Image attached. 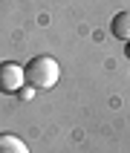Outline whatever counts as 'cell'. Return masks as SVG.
I'll return each instance as SVG.
<instances>
[{
    "label": "cell",
    "mask_w": 130,
    "mask_h": 153,
    "mask_svg": "<svg viewBox=\"0 0 130 153\" xmlns=\"http://www.w3.org/2000/svg\"><path fill=\"white\" fill-rule=\"evenodd\" d=\"M110 32H113V38H119V41L130 43V9H124V12H116V15H113Z\"/></svg>",
    "instance_id": "3"
},
{
    "label": "cell",
    "mask_w": 130,
    "mask_h": 153,
    "mask_svg": "<svg viewBox=\"0 0 130 153\" xmlns=\"http://www.w3.org/2000/svg\"><path fill=\"white\" fill-rule=\"evenodd\" d=\"M127 55H130V46H127Z\"/></svg>",
    "instance_id": "5"
},
{
    "label": "cell",
    "mask_w": 130,
    "mask_h": 153,
    "mask_svg": "<svg viewBox=\"0 0 130 153\" xmlns=\"http://www.w3.org/2000/svg\"><path fill=\"white\" fill-rule=\"evenodd\" d=\"M23 75H26V84L32 90H52L61 78V67L52 55H35L23 67Z\"/></svg>",
    "instance_id": "1"
},
{
    "label": "cell",
    "mask_w": 130,
    "mask_h": 153,
    "mask_svg": "<svg viewBox=\"0 0 130 153\" xmlns=\"http://www.w3.org/2000/svg\"><path fill=\"white\" fill-rule=\"evenodd\" d=\"M26 84V75H23V67L15 64V61H3L0 64V93H17L20 87Z\"/></svg>",
    "instance_id": "2"
},
{
    "label": "cell",
    "mask_w": 130,
    "mask_h": 153,
    "mask_svg": "<svg viewBox=\"0 0 130 153\" xmlns=\"http://www.w3.org/2000/svg\"><path fill=\"white\" fill-rule=\"evenodd\" d=\"M0 153H29L23 139L12 136V133H0Z\"/></svg>",
    "instance_id": "4"
}]
</instances>
